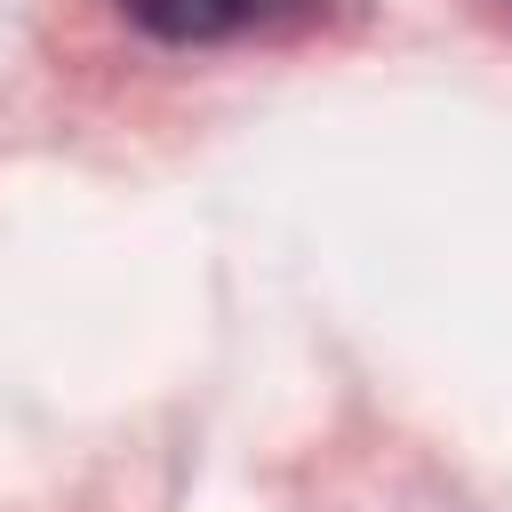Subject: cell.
<instances>
[{
	"label": "cell",
	"mask_w": 512,
	"mask_h": 512,
	"mask_svg": "<svg viewBox=\"0 0 512 512\" xmlns=\"http://www.w3.org/2000/svg\"><path fill=\"white\" fill-rule=\"evenodd\" d=\"M152 40H224V32H240L264 0H120Z\"/></svg>",
	"instance_id": "1"
}]
</instances>
